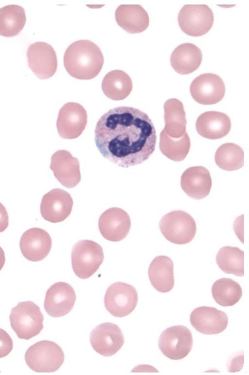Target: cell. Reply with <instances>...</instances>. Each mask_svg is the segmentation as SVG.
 Instances as JSON below:
<instances>
[{
    "label": "cell",
    "instance_id": "obj_3",
    "mask_svg": "<svg viewBox=\"0 0 249 375\" xmlns=\"http://www.w3.org/2000/svg\"><path fill=\"white\" fill-rule=\"evenodd\" d=\"M43 316L39 307L31 301L21 302L13 308L10 324L18 337L29 339L39 334L43 328Z\"/></svg>",
    "mask_w": 249,
    "mask_h": 375
},
{
    "label": "cell",
    "instance_id": "obj_8",
    "mask_svg": "<svg viewBox=\"0 0 249 375\" xmlns=\"http://www.w3.org/2000/svg\"><path fill=\"white\" fill-rule=\"evenodd\" d=\"M193 344L190 330L182 325L166 328L160 334L158 346L161 353L172 360L185 357L191 351Z\"/></svg>",
    "mask_w": 249,
    "mask_h": 375
},
{
    "label": "cell",
    "instance_id": "obj_14",
    "mask_svg": "<svg viewBox=\"0 0 249 375\" xmlns=\"http://www.w3.org/2000/svg\"><path fill=\"white\" fill-rule=\"evenodd\" d=\"M73 204V199L69 193L61 189H53L43 196L40 213L48 221L60 222L70 216Z\"/></svg>",
    "mask_w": 249,
    "mask_h": 375
},
{
    "label": "cell",
    "instance_id": "obj_32",
    "mask_svg": "<svg viewBox=\"0 0 249 375\" xmlns=\"http://www.w3.org/2000/svg\"><path fill=\"white\" fill-rule=\"evenodd\" d=\"M13 348V341L9 334L0 328V358L8 355Z\"/></svg>",
    "mask_w": 249,
    "mask_h": 375
},
{
    "label": "cell",
    "instance_id": "obj_10",
    "mask_svg": "<svg viewBox=\"0 0 249 375\" xmlns=\"http://www.w3.org/2000/svg\"><path fill=\"white\" fill-rule=\"evenodd\" d=\"M88 116L85 109L80 104L70 102L60 109L56 121L58 133L64 139L78 138L86 128Z\"/></svg>",
    "mask_w": 249,
    "mask_h": 375
},
{
    "label": "cell",
    "instance_id": "obj_30",
    "mask_svg": "<svg viewBox=\"0 0 249 375\" xmlns=\"http://www.w3.org/2000/svg\"><path fill=\"white\" fill-rule=\"evenodd\" d=\"M190 138L187 132L181 137L173 138L163 129L160 134V149L169 159L175 161L183 160L190 148Z\"/></svg>",
    "mask_w": 249,
    "mask_h": 375
},
{
    "label": "cell",
    "instance_id": "obj_29",
    "mask_svg": "<svg viewBox=\"0 0 249 375\" xmlns=\"http://www.w3.org/2000/svg\"><path fill=\"white\" fill-rule=\"evenodd\" d=\"M244 253L237 247L226 246L221 248L216 257V263L223 272L243 276Z\"/></svg>",
    "mask_w": 249,
    "mask_h": 375
},
{
    "label": "cell",
    "instance_id": "obj_28",
    "mask_svg": "<svg viewBox=\"0 0 249 375\" xmlns=\"http://www.w3.org/2000/svg\"><path fill=\"white\" fill-rule=\"evenodd\" d=\"M211 291L215 301L224 307L235 305L242 296V289L240 284L229 278L216 280L213 284Z\"/></svg>",
    "mask_w": 249,
    "mask_h": 375
},
{
    "label": "cell",
    "instance_id": "obj_6",
    "mask_svg": "<svg viewBox=\"0 0 249 375\" xmlns=\"http://www.w3.org/2000/svg\"><path fill=\"white\" fill-rule=\"evenodd\" d=\"M104 258L102 247L97 242L88 239L80 240L74 244L71 251L73 271L80 278H88L98 270Z\"/></svg>",
    "mask_w": 249,
    "mask_h": 375
},
{
    "label": "cell",
    "instance_id": "obj_31",
    "mask_svg": "<svg viewBox=\"0 0 249 375\" xmlns=\"http://www.w3.org/2000/svg\"><path fill=\"white\" fill-rule=\"evenodd\" d=\"M214 160L216 165L222 170H236L244 165V151L236 144L224 143L217 149Z\"/></svg>",
    "mask_w": 249,
    "mask_h": 375
},
{
    "label": "cell",
    "instance_id": "obj_18",
    "mask_svg": "<svg viewBox=\"0 0 249 375\" xmlns=\"http://www.w3.org/2000/svg\"><path fill=\"white\" fill-rule=\"evenodd\" d=\"M190 320L195 330L205 335L220 333L226 329L228 324V317L225 313L209 306L194 309L190 314Z\"/></svg>",
    "mask_w": 249,
    "mask_h": 375
},
{
    "label": "cell",
    "instance_id": "obj_5",
    "mask_svg": "<svg viewBox=\"0 0 249 375\" xmlns=\"http://www.w3.org/2000/svg\"><path fill=\"white\" fill-rule=\"evenodd\" d=\"M159 227L164 237L176 244L191 242L196 232L194 218L182 210H174L164 215L160 221Z\"/></svg>",
    "mask_w": 249,
    "mask_h": 375
},
{
    "label": "cell",
    "instance_id": "obj_35",
    "mask_svg": "<svg viewBox=\"0 0 249 375\" xmlns=\"http://www.w3.org/2000/svg\"><path fill=\"white\" fill-rule=\"evenodd\" d=\"M5 261L4 252L0 246V271L2 268Z\"/></svg>",
    "mask_w": 249,
    "mask_h": 375
},
{
    "label": "cell",
    "instance_id": "obj_27",
    "mask_svg": "<svg viewBox=\"0 0 249 375\" xmlns=\"http://www.w3.org/2000/svg\"><path fill=\"white\" fill-rule=\"evenodd\" d=\"M26 21L24 9L16 4L0 8V35L11 37L18 34Z\"/></svg>",
    "mask_w": 249,
    "mask_h": 375
},
{
    "label": "cell",
    "instance_id": "obj_26",
    "mask_svg": "<svg viewBox=\"0 0 249 375\" xmlns=\"http://www.w3.org/2000/svg\"><path fill=\"white\" fill-rule=\"evenodd\" d=\"M132 87L131 78L121 70L109 72L102 82L103 93L107 98L114 100L125 99L130 94Z\"/></svg>",
    "mask_w": 249,
    "mask_h": 375
},
{
    "label": "cell",
    "instance_id": "obj_17",
    "mask_svg": "<svg viewBox=\"0 0 249 375\" xmlns=\"http://www.w3.org/2000/svg\"><path fill=\"white\" fill-rule=\"evenodd\" d=\"M50 168L57 180L66 188H73L81 180L79 161L68 151L55 152L52 156Z\"/></svg>",
    "mask_w": 249,
    "mask_h": 375
},
{
    "label": "cell",
    "instance_id": "obj_25",
    "mask_svg": "<svg viewBox=\"0 0 249 375\" xmlns=\"http://www.w3.org/2000/svg\"><path fill=\"white\" fill-rule=\"evenodd\" d=\"M164 110L166 133L173 138L182 137L186 132L187 123L182 103L177 99H170L164 103Z\"/></svg>",
    "mask_w": 249,
    "mask_h": 375
},
{
    "label": "cell",
    "instance_id": "obj_22",
    "mask_svg": "<svg viewBox=\"0 0 249 375\" xmlns=\"http://www.w3.org/2000/svg\"><path fill=\"white\" fill-rule=\"evenodd\" d=\"M119 26L129 33H139L148 26L149 18L146 11L139 4H121L115 13Z\"/></svg>",
    "mask_w": 249,
    "mask_h": 375
},
{
    "label": "cell",
    "instance_id": "obj_33",
    "mask_svg": "<svg viewBox=\"0 0 249 375\" xmlns=\"http://www.w3.org/2000/svg\"><path fill=\"white\" fill-rule=\"evenodd\" d=\"M243 354L233 358L230 362V365L228 366L229 372H234L241 370L243 365Z\"/></svg>",
    "mask_w": 249,
    "mask_h": 375
},
{
    "label": "cell",
    "instance_id": "obj_19",
    "mask_svg": "<svg viewBox=\"0 0 249 375\" xmlns=\"http://www.w3.org/2000/svg\"><path fill=\"white\" fill-rule=\"evenodd\" d=\"M23 256L31 261L44 259L49 253L52 239L47 232L39 228H32L22 235L19 243Z\"/></svg>",
    "mask_w": 249,
    "mask_h": 375
},
{
    "label": "cell",
    "instance_id": "obj_12",
    "mask_svg": "<svg viewBox=\"0 0 249 375\" xmlns=\"http://www.w3.org/2000/svg\"><path fill=\"white\" fill-rule=\"evenodd\" d=\"M225 85L222 79L213 73H204L192 82L190 92L193 99L203 105H212L219 102L225 94Z\"/></svg>",
    "mask_w": 249,
    "mask_h": 375
},
{
    "label": "cell",
    "instance_id": "obj_34",
    "mask_svg": "<svg viewBox=\"0 0 249 375\" xmlns=\"http://www.w3.org/2000/svg\"><path fill=\"white\" fill-rule=\"evenodd\" d=\"M8 216L5 207L0 202V232L4 231L8 226Z\"/></svg>",
    "mask_w": 249,
    "mask_h": 375
},
{
    "label": "cell",
    "instance_id": "obj_7",
    "mask_svg": "<svg viewBox=\"0 0 249 375\" xmlns=\"http://www.w3.org/2000/svg\"><path fill=\"white\" fill-rule=\"evenodd\" d=\"M178 20L184 33L199 37L211 29L214 16L212 9L206 4H185L179 12Z\"/></svg>",
    "mask_w": 249,
    "mask_h": 375
},
{
    "label": "cell",
    "instance_id": "obj_4",
    "mask_svg": "<svg viewBox=\"0 0 249 375\" xmlns=\"http://www.w3.org/2000/svg\"><path fill=\"white\" fill-rule=\"evenodd\" d=\"M27 365L36 372H53L64 361V354L56 343L42 340L30 346L25 354Z\"/></svg>",
    "mask_w": 249,
    "mask_h": 375
},
{
    "label": "cell",
    "instance_id": "obj_15",
    "mask_svg": "<svg viewBox=\"0 0 249 375\" xmlns=\"http://www.w3.org/2000/svg\"><path fill=\"white\" fill-rule=\"evenodd\" d=\"M75 300L76 294L72 286L66 282H58L47 291L44 307L49 316L58 317L68 314Z\"/></svg>",
    "mask_w": 249,
    "mask_h": 375
},
{
    "label": "cell",
    "instance_id": "obj_2",
    "mask_svg": "<svg viewBox=\"0 0 249 375\" xmlns=\"http://www.w3.org/2000/svg\"><path fill=\"white\" fill-rule=\"evenodd\" d=\"M104 57L100 48L88 39L71 43L65 51L63 61L67 72L79 79H90L100 72Z\"/></svg>",
    "mask_w": 249,
    "mask_h": 375
},
{
    "label": "cell",
    "instance_id": "obj_16",
    "mask_svg": "<svg viewBox=\"0 0 249 375\" xmlns=\"http://www.w3.org/2000/svg\"><path fill=\"white\" fill-rule=\"evenodd\" d=\"M131 227L128 213L118 207H112L104 212L98 220V227L102 236L111 241L124 238Z\"/></svg>",
    "mask_w": 249,
    "mask_h": 375
},
{
    "label": "cell",
    "instance_id": "obj_24",
    "mask_svg": "<svg viewBox=\"0 0 249 375\" xmlns=\"http://www.w3.org/2000/svg\"><path fill=\"white\" fill-rule=\"evenodd\" d=\"M202 59V52L197 46L191 43H184L173 50L170 57V63L176 72L187 75L198 68Z\"/></svg>",
    "mask_w": 249,
    "mask_h": 375
},
{
    "label": "cell",
    "instance_id": "obj_13",
    "mask_svg": "<svg viewBox=\"0 0 249 375\" xmlns=\"http://www.w3.org/2000/svg\"><path fill=\"white\" fill-rule=\"evenodd\" d=\"M89 339L93 349L104 356L115 355L124 343L121 329L111 322H105L96 326L91 332Z\"/></svg>",
    "mask_w": 249,
    "mask_h": 375
},
{
    "label": "cell",
    "instance_id": "obj_11",
    "mask_svg": "<svg viewBox=\"0 0 249 375\" xmlns=\"http://www.w3.org/2000/svg\"><path fill=\"white\" fill-rule=\"evenodd\" d=\"M28 65L39 79H47L55 74L57 68L56 53L49 44L37 41L30 45L27 51Z\"/></svg>",
    "mask_w": 249,
    "mask_h": 375
},
{
    "label": "cell",
    "instance_id": "obj_9",
    "mask_svg": "<svg viewBox=\"0 0 249 375\" xmlns=\"http://www.w3.org/2000/svg\"><path fill=\"white\" fill-rule=\"evenodd\" d=\"M138 301L136 289L129 284L117 282L107 289L104 304L113 316L122 317L129 315L136 308Z\"/></svg>",
    "mask_w": 249,
    "mask_h": 375
},
{
    "label": "cell",
    "instance_id": "obj_23",
    "mask_svg": "<svg viewBox=\"0 0 249 375\" xmlns=\"http://www.w3.org/2000/svg\"><path fill=\"white\" fill-rule=\"evenodd\" d=\"M148 275L152 285L160 293L169 292L174 287V264L167 256L155 257L149 265Z\"/></svg>",
    "mask_w": 249,
    "mask_h": 375
},
{
    "label": "cell",
    "instance_id": "obj_20",
    "mask_svg": "<svg viewBox=\"0 0 249 375\" xmlns=\"http://www.w3.org/2000/svg\"><path fill=\"white\" fill-rule=\"evenodd\" d=\"M212 185L208 170L203 166H193L186 169L180 179L182 190L190 197L201 199L210 193Z\"/></svg>",
    "mask_w": 249,
    "mask_h": 375
},
{
    "label": "cell",
    "instance_id": "obj_1",
    "mask_svg": "<svg viewBox=\"0 0 249 375\" xmlns=\"http://www.w3.org/2000/svg\"><path fill=\"white\" fill-rule=\"evenodd\" d=\"M94 135L103 157L125 168L147 160L154 152L157 140L156 130L148 115L128 106L110 109L101 116Z\"/></svg>",
    "mask_w": 249,
    "mask_h": 375
},
{
    "label": "cell",
    "instance_id": "obj_21",
    "mask_svg": "<svg viewBox=\"0 0 249 375\" xmlns=\"http://www.w3.org/2000/svg\"><path fill=\"white\" fill-rule=\"evenodd\" d=\"M196 130L201 136L216 139L226 136L231 128V121L226 114L217 111H207L197 118Z\"/></svg>",
    "mask_w": 249,
    "mask_h": 375
}]
</instances>
